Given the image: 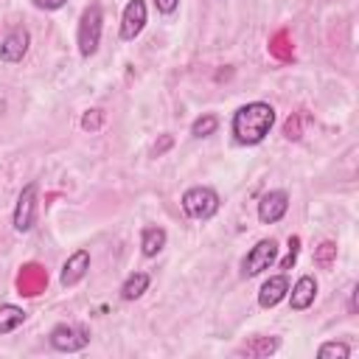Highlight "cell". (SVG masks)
Wrapping results in <instances>:
<instances>
[{"label": "cell", "instance_id": "cell-22", "mask_svg": "<svg viewBox=\"0 0 359 359\" xmlns=\"http://www.w3.org/2000/svg\"><path fill=\"white\" fill-rule=\"evenodd\" d=\"M101 121H104L101 109H87V112H84V118H81V126H84L87 132H95V129L101 126Z\"/></svg>", "mask_w": 359, "mask_h": 359}, {"label": "cell", "instance_id": "cell-2", "mask_svg": "<svg viewBox=\"0 0 359 359\" xmlns=\"http://www.w3.org/2000/svg\"><path fill=\"white\" fill-rule=\"evenodd\" d=\"M101 34H104V11L98 3H90L81 17H79V28H76V42H79V53L84 59H90L98 45H101Z\"/></svg>", "mask_w": 359, "mask_h": 359}, {"label": "cell", "instance_id": "cell-6", "mask_svg": "<svg viewBox=\"0 0 359 359\" xmlns=\"http://www.w3.org/2000/svg\"><path fill=\"white\" fill-rule=\"evenodd\" d=\"M36 224V182H28L14 205V230L17 233H28Z\"/></svg>", "mask_w": 359, "mask_h": 359}, {"label": "cell", "instance_id": "cell-26", "mask_svg": "<svg viewBox=\"0 0 359 359\" xmlns=\"http://www.w3.org/2000/svg\"><path fill=\"white\" fill-rule=\"evenodd\" d=\"M283 135H286L289 140H292V137H294V140L300 137V129H297V118H294V121H292V118L286 121V129H283Z\"/></svg>", "mask_w": 359, "mask_h": 359}, {"label": "cell", "instance_id": "cell-13", "mask_svg": "<svg viewBox=\"0 0 359 359\" xmlns=\"http://www.w3.org/2000/svg\"><path fill=\"white\" fill-rule=\"evenodd\" d=\"M314 297H317V280H314V275H300L294 280V286H292L289 306L294 311H303V309H309L314 303Z\"/></svg>", "mask_w": 359, "mask_h": 359}, {"label": "cell", "instance_id": "cell-15", "mask_svg": "<svg viewBox=\"0 0 359 359\" xmlns=\"http://www.w3.org/2000/svg\"><path fill=\"white\" fill-rule=\"evenodd\" d=\"M165 230L163 227H143V233H140V252L146 255V258H154L157 252H163V247H165Z\"/></svg>", "mask_w": 359, "mask_h": 359}, {"label": "cell", "instance_id": "cell-19", "mask_svg": "<svg viewBox=\"0 0 359 359\" xmlns=\"http://www.w3.org/2000/svg\"><path fill=\"white\" fill-rule=\"evenodd\" d=\"M334 261H337V244H334V241H323V244L314 250V264H317L320 269H331Z\"/></svg>", "mask_w": 359, "mask_h": 359}, {"label": "cell", "instance_id": "cell-5", "mask_svg": "<svg viewBox=\"0 0 359 359\" xmlns=\"http://www.w3.org/2000/svg\"><path fill=\"white\" fill-rule=\"evenodd\" d=\"M48 342L53 351H62V353H76L81 348L90 345V331L84 325H70V323H59L50 328L48 334Z\"/></svg>", "mask_w": 359, "mask_h": 359}, {"label": "cell", "instance_id": "cell-18", "mask_svg": "<svg viewBox=\"0 0 359 359\" xmlns=\"http://www.w3.org/2000/svg\"><path fill=\"white\" fill-rule=\"evenodd\" d=\"M219 129V118L213 115V112H205V115H199L194 123H191V135L194 137H208V135H213Z\"/></svg>", "mask_w": 359, "mask_h": 359}, {"label": "cell", "instance_id": "cell-21", "mask_svg": "<svg viewBox=\"0 0 359 359\" xmlns=\"http://www.w3.org/2000/svg\"><path fill=\"white\" fill-rule=\"evenodd\" d=\"M297 255H300V238H297V236H289V252H286V258L280 261V269H283V272L292 269L294 261H297Z\"/></svg>", "mask_w": 359, "mask_h": 359}, {"label": "cell", "instance_id": "cell-9", "mask_svg": "<svg viewBox=\"0 0 359 359\" xmlns=\"http://www.w3.org/2000/svg\"><path fill=\"white\" fill-rule=\"evenodd\" d=\"M146 0H129L123 14H121V39L132 42L143 28H146Z\"/></svg>", "mask_w": 359, "mask_h": 359}, {"label": "cell", "instance_id": "cell-28", "mask_svg": "<svg viewBox=\"0 0 359 359\" xmlns=\"http://www.w3.org/2000/svg\"><path fill=\"white\" fill-rule=\"evenodd\" d=\"M348 311H351V314H356V286L351 289V300H348Z\"/></svg>", "mask_w": 359, "mask_h": 359}, {"label": "cell", "instance_id": "cell-11", "mask_svg": "<svg viewBox=\"0 0 359 359\" xmlns=\"http://www.w3.org/2000/svg\"><path fill=\"white\" fill-rule=\"evenodd\" d=\"M286 292H289V278H286V272L272 275V278L264 280V286L258 289V306H261V309H272V306H278V303L286 297Z\"/></svg>", "mask_w": 359, "mask_h": 359}, {"label": "cell", "instance_id": "cell-1", "mask_svg": "<svg viewBox=\"0 0 359 359\" xmlns=\"http://www.w3.org/2000/svg\"><path fill=\"white\" fill-rule=\"evenodd\" d=\"M272 123H275V109H272V104H266V101H250V104H244V107H238V109L233 112L230 132H233L236 143H241V146H255V143H261V140L269 135Z\"/></svg>", "mask_w": 359, "mask_h": 359}, {"label": "cell", "instance_id": "cell-24", "mask_svg": "<svg viewBox=\"0 0 359 359\" xmlns=\"http://www.w3.org/2000/svg\"><path fill=\"white\" fill-rule=\"evenodd\" d=\"M177 6H180V0H154V8H157L160 14H174Z\"/></svg>", "mask_w": 359, "mask_h": 359}, {"label": "cell", "instance_id": "cell-16", "mask_svg": "<svg viewBox=\"0 0 359 359\" xmlns=\"http://www.w3.org/2000/svg\"><path fill=\"white\" fill-rule=\"evenodd\" d=\"M149 283H151L149 272H132V275L121 283V297H123V300H137V297L149 289Z\"/></svg>", "mask_w": 359, "mask_h": 359}, {"label": "cell", "instance_id": "cell-25", "mask_svg": "<svg viewBox=\"0 0 359 359\" xmlns=\"http://www.w3.org/2000/svg\"><path fill=\"white\" fill-rule=\"evenodd\" d=\"M36 8H45V11H56V8H62L67 0H31Z\"/></svg>", "mask_w": 359, "mask_h": 359}, {"label": "cell", "instance_id": "cell-12", "mask_svg": "<svg viewBox=\"0 0 359 359\" xmlns=\"http://www.w3.org/2000/svg\"><path fill=\"white\" fill-rule=\"evenodd\" d=\"M87 269H90V252H87V250H76V252L65 261V266H62V275H59L62 286H65V289H67V286H76V283L87 275Z\"/></svg>", "mask_w": 359, "mask_h": 359}, {"label": "cell", "instance_id": "cell-20", "mask_svg": "<svg viewBox=\"0 0 359 359\" xmlns=\"http://www.w3.org/2000/svg\"><path fill=\"white\" fill-rule=\"evenodd\" d=\"M317 356H320V359H348V356H351V348H348L345 342L331 339V342H323V345L317 348Z\"/></svg>", "mask_w": 359, "mask_h": 359}, {"label": "cell", "instance_id": "cell-17", "mask_svg": "<svg viewBox=\"0 0 359 359\" xmlns=\"http://www.w3.org/2000/svg\"><path fill=\"white\" fill-rule=\"evenodd\" d=\"M25 323V311L14 303H3L0 306V334H11Z\"/></svg>", "mask_w": 359, "mask_h": 359}, {"label": "cell", "instance_id": "cell-8", "mask_svg": "<svg viewBox=\"0 0 359 359\" xmlns=\"http://www.w3.org/2000/svg\"><path fill=\"white\" fill-rule=\"evenodd\" d=\"M286 210H289V194H286L283 188H272V191H266V194L258 199V219H261L264 224L280 222V219L286 216Z\"/></svg>", "mask_w": 359, "mask_h": 359}, {"label": "cell", "instance_id": "cell-23", "mask_svg": "<svg viewBox=\"0 0 359 359\" xmlns=\"http://www.w3.org/2000/svg\"><path fill=\"white\" fill-rule=\"evenodd\" d=\"M269 50H272L275 56H280V59H289V56H292V50H286V34H283V31H280V34L272 39Z\"/></svg>", "mask_w": 359, "mask_h": 359}, {"label": "cell", "instance_id": "cell-10", "mask_svg": "<svg viewBox=\"0 0 359 359\" xmlns=\"http://www.w3.org/2000/svg\"><path fill=\"white\" fill-rule=\"evenodd\" d=\"M45 286H48V272L39 264H25L22 272L17 275V292L25 294V297L39 294Z\"/></svg>", "mask_w": 359, "mask_h": 359}, {"label": "cell", "instance_id": "cell-14", "mask_svg": "<svg viewBox=\"0 0 359 359\" xmlns=\"http://www.w3.org/2000/svg\"><path fill=\"white\" fill-rule=\"evenodd\" d=\"M278 348H280L278 337H250L236 353H241V356H272Z\"/></svg>", "mask_w": 359, "mask_h": 359}, {"label": "cell", "instance_id": "cell-4", "mask_svg": "<svg viewBox=\"0 0 359 359\" xmlns=\"http://www.w3.org/2000/svg\"><path fill=\"white\" fill-rule=\"evenodd\" d=\"M275 261H278V241L275 238H261L241 258V278H255L264 269H269Z\"/></svg>", "mask_w": 359, "mask_h": 359}, {"label": "cell", "instance_id": "cell-7", "mask_svg": "<svg viewBox=\"0 0 359 359\" xmlns=\"http://www.w3.org/2000/svg\"><path fill=\"white\" fill-rule=\"evenodd\" d=\"M28 45H31L28 28L14 25V28L0 39V59L8 62V65H17V62H22V56L28 53Z\"/></svg>", "mask_w": 359, "mask_h": 359}, {"label": "cell", "instance_id": "cell-27", "mask_svg": "<svg viewBox=\"0 0 359 359\" xmlns=\"http://www.w3.org/2000/svg\"><path fill=\"white\" fill-rule=\"evenodd\" d=\"M171 143H174V140H171V135H163V137H160V143H154V154L160 157V154H163V151H165Z\"/></svg>", "mask_w": 359, "mask_h": 359}, {"label": "cell", "instance_id": "cell-3", "mask_svg": "<svg viewBox=\"0 0 359 359\" xmlns=\"http://www.w3.org/2000/svg\"><path fill=\"white\" fill-rule=\"evenodd\" d=\"M182 210L188 219H196V222H208L219 213V194L210 188V185H194L182 194L180 199Z\"/></svg>", "mask_w": 359, "mask_h": 359}]
</instances>
